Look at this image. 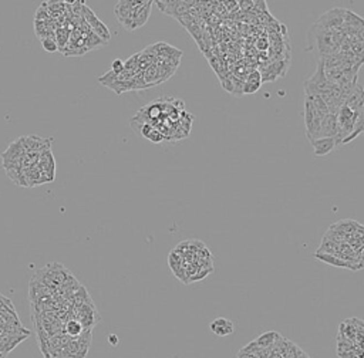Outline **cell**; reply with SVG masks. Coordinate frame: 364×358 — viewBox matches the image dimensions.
<instances>
[{
	"label": "cell",
	"instance_id": "1",
	"mask_svg": "<svg viewBox=\"0 0 364 358\" xmlns=\"http://www.w3.org/2000/svg\"><path fill=\"white\" fill-rule=\"evenodd\" d=\"M346 40V36L342 30H330L324 29L320 24L315 23L307 33V48L313 51L316 60L324 56L334 54L340 51V47Z\"/></svg>",
	"mask_w": 364,
	"mask_h": 358
},
{
	"label": "cell",
	"instance_id": "2",
	"mask_svg": "<svg viewBox=\"0 0 364 358\" xmlns=\"http://www.w3.org/2000/svg\"><path fill=\"white\" fill-rule=\"evenodd\" d=\"M360 114H363V112H356L344 104L339 108V111H337V135L334 138L336 147L340 145L343 141L351 134Z\"/></svg>",
	"mask_w": 364,
	"mask_h": 358
},
{
	"label": "cell",
	"instance_id": "3",
	"mask_svg": "<svg viewBox=\"0 0 364 358\" xmlns=\"http://www.w3.org/2000/svg\"><path fill=\"white\" fill-rule=\"evenodd\" d=\"M321 120L323 117L317 114V111L312 106V103L307 98H304V125H306V137L309 142L312 140L319 138Z\"/></svg>",
	"mask_w": 364,
	"mask_h": 358
},
{
	"label": "cell",
	"instance_id": "4",
	"mask_svg": "<svg viewBox=\"0 0 364 358\" xmlns=\"http://www.w3.org/2000/svg\"><path fill=\"white\" fill-rule=\"evenodd\" d=\"M289 65H290V60L289 59H279V60L270 62L269 64L263 65L262 70L259 71L260 77H262V84L263 83H269V81H275V80H278L280 77L286 76Z\"/></svg>",
	"mask_w": 364,
	"mask_h": 358
},
{
	"label": "cell",
	"instance_id": "5",
	"mask_svg": "<svg viewBox=\"0 0 364 358\" xmlns=\"http://www.w3.org/2000/svg\"><path fill=\"white\" fill-rule=\"evenodd\" d=\"M155 3L158 4L161 12L178 19V17L184 16L185 13H188L192 7L198 6L199 1H182V0H161L159 1L158 0Z\"/></svg>",
	"mask_w": 364,
	"mask_h": 358
},
{
	"label": "cell",
	"instance_id": "6",
	"mask_svg": "<svg viewBox=\"0 0 364 358\" xmlns=\"http://www.w3.org/2000/svg\"><path fill=\"white\" fill-rule=\"evenodd\" d=\"M81 16H83V19H84V21L87 23V26L91 29V31L95 33L103 42L107 43L108 40L111 39V33H110V30L107 29V26L98 19V16H97L87 4L83 6V13H81Z\"/></svg>",
	"mask_w": 364,
	"mask_h": 358
},
{
	"label": "cell",
	"instance_id": "7",
	"mask_svg": "<svg viewBox=\"0 0 364 358\" xmlns=\"http://www.w3.org/2000/svg\"><path fill=\"white\" fill-rule=\"evenodd\" d=\"M317 24H320L324 29H330V30H340L344 27V17H343V9L340 7H334L327 10L326 13H323Z\"/></svg>",
	"mask_w": 364,
	"mask_h": 358
},
{
	"label": "cell",
	"instance_id": "8",
	"mask_svg": "<svg viewBox=\"0 0 364 358\" xmlns=\"http://www.w3.org/2000/svg\"><path fill=\"white\" fill-rule=\"evenodd\" d=\"M19 140L22 142L26 154H29V152H37V154H40L42 151L50 149V145L53 142V138H40V137H36V135L20 137Z\"/></svg>",
	"mask_w": 364,
	"mask_h": 358
},
{
	"label": "cell",
	"instance_id": "9",
	"mask_svg": "<svg viewBox=\"0 0 364 358\" xmlns=\"http://www.w3.org/2000/svg\"><path fill=\"white\" fill-rule=\"evenodd\" d=\"M317 260H320L323 263L329 265V266H334V267H343V269H348V270H362L363 265L362 263H351V262H346L337 256L329 254V253H319L316 252L313 254Z\"/></svg>",
	"mask_w": 364,
	"mask_h": 358
},
{
	"label": "cell",
	"instance_id": "10",
	"mask_svg": "<svg viewBox=\"0 0 364 358\" xmlns=\"http://www.w3.org/2000/svg\"><path fill=\"white\" fill-rule=\"evenodd\" d=\"M209 330H211V333H214L215 336H218V337H228V336L234 334L235 326L229 318L218 317L209 324Z\"/></svg>",
	"mask_w": 364,
	"mask_h": 358
},
{
	"label": "cell",
	"instance_id": "11",
	"mask_svg": "<svg viewBox=\"0 0 364 358\" xmlns=\"http://www.w3.org/2000/svg\"><path fill=\"white\" fill-rule=\"evenodd\" d=\"M344 106L348 107L350 109H353L356 112H364V94L362 83L356 84L354 90L351 91V94L346 98Z\"/></svg>",
	"mask_w": 364,
	"mask_h": 358
},
{
	"label": "cell",
	"instance_id": "12",
	"mask_svg": "<svg viewBox=\"0 0 364 358\" xmlns=\"http://www.w3.org/2000/svg\"><path fill=\"white\" fill-rule=\"evenodd\" d=\"M336 135H337V114L329 112L321 120L319 138H323V137L336 138Z\"/></svg>",
	"mask_w": 364,
	"mask_h": 358
},
{
	"label": "cell",
	"instance_id": "13",
	"mask_svg": "<svg viewBox=\"0 0 364 358\" xmlns=\"http://www.w3.org/2000/svg\"><path fill=\"white\" fill-rule=\"evenodd\" d=\"M310 145L313 147V154L316 156H324L336 148V140L329 138V137L316 138V140L310 141Z\"/></svg>",
	"mask_w": 364,
	"mask_h": 358
},
{
	"label": "cell",
	"instance_id": "14",
	"mask_svg": "<svg viewBox=\"0 0 364 358\" xmlns=\"http://www.w3.org/2000/svg\"><path fill=\"white\" fill-rule=\"evenodd\" d=\"M356 337H357V331L356 327L353 326L351 318H346L339 324V334L337 340H347L356 344Z\"/></svg>",
	"mask_w": 364,
	"mask_h": 358
},
{
	"label": "cell",
	"instance_id": "15",
	"mask_svg": "<svg viewBox=\"0 0 364 358\" xmlns=\"http://www.w3.org/2000/svg\"><path fill=\"white\" fill-rule=\"evenodd\" d=\"M260 85H262L260 73L255 70L253 73H251L246 77V80L243 83V87H242V94H253V93H256L257 90L260 88Z\"/></svg>",
	"mask_w": 364,
	"mask_h": 358
},
{
	"label": "cell",
	"instance_id": "16",
	"mask_svg": "<svg viewBox=\"0 0 364 358\" xmlns=\"http://www.w3.org/2000/svg\"><path fill=\"white\" fill-rule=\"evenodd\" d=\"M138 1H135V0H120V1H117V4H115V9H114V13H115V17L118 19V21L123 24L124 20L128 17L129 15V10L137 4Z\"/></svg>",
	"mask_w": 364,
	"mask_h": 358
},
{
	"label": "cell",
	"instance_id": "17",
	"mask_svg": "<svg viewBox=\"0 0 364 358\" xmlns=\"http://www.w3.org/2000/svg\"><path fill=\"white\" fill-rule=\"evenodd\" d=\"M152 3L154 1H144L142 6L137 10V15H135V29H140V27H142L147 23L148 17H150L151 9H152Z\"/></svg>",
	"mask_w": 364,
	"mask_h": 358
},
{
	"label": "cell",
	"instance_id": "18",
	"mask_svg": "<svg viewBox=\"0 0 364 358\" xmlns=\"http://www.w3.org/2000/svg\"><path fill=\"white\" fill-rule=\"evenodd\" d=\"M280 336L276 331H266L263 334H260L259 337L253 340V342L256 344L259 348H272V345L275 344V341Z\"/></svg>",
	"mask_w": 364,
	"mask_h": 358
},
{
	"label": "cell",
	"instance_id": "19",
	"mask_svg": "<svg viewBox=\"0 0 364 358\" xmlns=\"http://www.w3.org/2000/svg\"><path fill=\"white\" fill-rule=\"evenodd\" d=\"M84 331L81 323L77 318H70L64 326V334H67L70 338L79 337Z\"/></svg>",
	"mask_w": 364,
	"mask_h": 358
},
{
	"label": "cell",
	"instance_id": "20",
	"mask_svg": "<svg viewBox=\"0 0 364 358\" xmlns=\"http://www.w3.org/2000/svg\"><path fill=\"white\" fill-rule=\"evenodd\" d=\"M54 40L57 43V47H59V51L63 53V50L65 48L67 43L70 40V31L64 29V27H59L54 30Z\"/></svg>",
	"mask_w": 364,
	"mask_h": 358
},
{
	"label": "cell",
	"instance_id": "21",
	"mask_svg": "<svg viewBox=\"0 0 364 358\" xmlns=\"http://www.w3.org/2000/svg\"><path fill=\"white\" fill-rule=\"evenodd\" d=\"M83 37H84L87 51H88V50H93V48H95V47H98V46H104V44H106V43L103 42L95 33H93L91 30L86 31V33L83 34Z\"/></svg>",
	"mask_w": 364,
	"mask_h": 358
},
{
	"label": "cell",
	"instance_id": "22",
	"mask_svg": "<svg viewBox=\"0 0 364 358\" xmlns=\"http://www.w3.org/2000/svg\"><path fill=\"white\" fill-rule=\"evenodd\" d=\"M364 129V112L363 114H360L359 115V118H357V121H356V125L353 128V131H351V134L343 141L342 144H348V142H351L353 140H356L357 138V135H360L362 132H363Z\"/></svg>",
	"mask_w": 364,
	"mask_h": 358
},
{
	"label": "cell",
	"instance_id": "23",
	"mask_svg": "<svg viewBox=\"0 0 364 358\" xmlns=\"http://www.w3.org/2000/svg\"><path fill=\"white\" fill-rule=\"evenodd\" d=\"M303 354V351L300 350L299 347L296 345V344H293V342H287V345H286V348L283 350V353H282V358H299L300 356Z\"/></svg>",
	"mask_w": 364,
	"mask_h": 358
},
{
	"label": "cell",
	"instance_id": "24",
	"mask_svg": "<svg viewBox=\"0 0 364 358\" xmlns=\"http://www.w3.org/2000/svg\"><path fill=\"white\" fill-rule=\"evenodd\" d=\"M42 46L46 51L48 53H54V51H59V47H57V43L54 40V37H46V39H42Z\"/></svg>",
	"mask_w": 364,
	"mask_h": 358
},
{
	"label": "cell",
	"instance_id": "25",
	"mask_svg": "<svg viewBox=\"0 0 364 358\" xmlns=\"http://www.w3.org/2000/svg\"><path fill=\"white\" fill-rule=\"evenodd\" d=\"M357 345L351 341H347V340H337V354L340 353H346V351H351L354 350Z\"/></svg>",
	"mask_w": 364,
	"mask_h": 358
},
{
	"label": "cell",
	"instance_id": "26",
	"mask_svg": "<svg viewBox=\"0 0 364 358\" xmlns=\"http://www.w3.org/2000/svg\"><path fill=\"white\" fill-rule=\"evenodd\" d=\"M339 358H364V348L356 347L351 351H346V353H340L337 354Z\"/></svg>",
	"mask_w": 364,
	"mask_h": 358
},
{
	"label": "cell",
	"instance_id": "27",
	"mask_svg": "<svg viewBox=\"0 0 364 358\" xmlns=\"http://www.w3.org/2000/svg\"><path fill=\"white\" fill-rule=\"evenodd\" d=\"M148 140H150L151 142H155V144H158V142H162L164 141V135H162V132L159 131V129H157V128H152L151 129V132L148 134V137H147Z\"/></svg>",
	"mask_w": 364,
	"mask_h": 358
},
{
	"label": "cell",
	"instance_id": "28",
	"mask_svg": "<svg viewBox=\"0 0 364 358\" xmlns=\"http://www.w3.org/2000/svg\"><path fill=\"white\" fill-rule=\"evenodd\" d=\"M111 71L114 73V74H121L123 71H124V63H123V60H120V59H115L112 64H111Z\"/></svg>",
	"mask_w": 364,
	"mask_h": 358
},
{
	"label": "cell",
	"instance_id": "29",
	"mask_svg": "<svg viewBox=\"0 0 364 358\" xmlns=\"http://www.w3.org/2000/svg\"><path fill=\"white\" fill-rule=\"evenodd\" d=\"M253 4H255L253 0H239V1H237V7H239L240 10H243V12L252 10V9H253Z\"/></svg>",
	"mask_w": 364,
	"mask_h": 358
},
{
	"label": "cell",
	"instance_id": "30",
	"mask_svg": "<svg viewBox=\"0 0 364 358\" xmlns=\"http://www.w3.org/2000/svg\"><path fill=\"white\" fill-rule=\"evenodd\" d=\"M222 6H225L228 10H234V9H237V1L236 0H229V1H221Z\"/></svg>",
	"mask_w": 364,
	"mask_h": 358
},
{
	"label": "cell",
	"instance_id": "31",
	"mask_svg": "<svg viewBox=\"0 0 364 358\" xmlns=\"http://www.w3.org/2000/svg\"><path fill=\"white\" fill-rule=\"evenodd\" d=\"M108 344H110L111 347H117V345L120 344L118 336H115V334H110V336H108Z\"/></svg>",
	"mask_w": 364,
	"mask_h": 358
},
{
	"label": "cell",
	"instance_id": "32",
	"mask_svg": "<svg viewBox=\"0 0 364 358\" xmlns=\"http://www.w3.org/2000/svg\"><path fill=\"white\" fill-rule=\"evenodd\" d=\"M268 47H269V40L268 39H263V42H262V39L257 40V48L259 50H268Z\"/></svg>",
	"mask_w": 364,
	"mask_h": 358
}]
</instances>
